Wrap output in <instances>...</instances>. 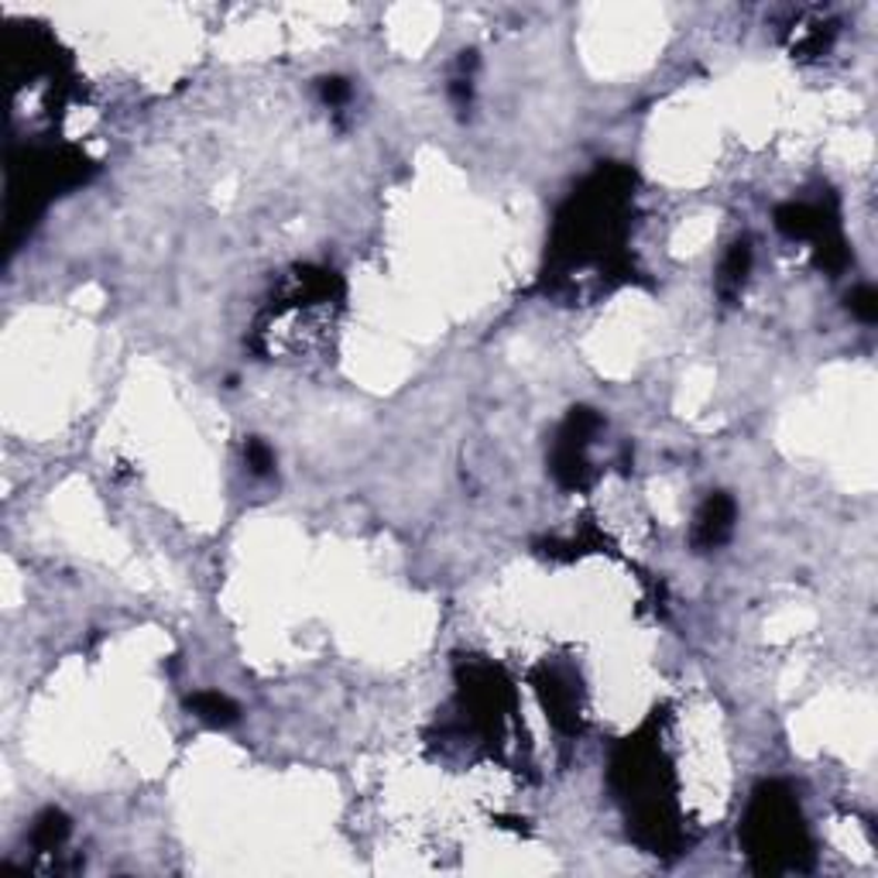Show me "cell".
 Masks as SVG:
<instances>
[{
	"label": "cell",
	"mask_w": 878,
	"mask_h": 878,
	"mask_svg": "<svg viewBox=\"0 0 878 878\" xmlns=\"http://www.w3.org/2000/svg\"><path fill=\"white\" fill-rule=\"evenodd\" d=\"M631 175L624 168H601L593 179L567 203L556 224L552 258L567 275L577 268L605 271L618 251L624 234V206H628ZM564 275V278H567Z\"/></svg>",
	"instance_id": "cell-1"
},
{
	"label": "cell",
	"mask_w": 878,
	"mask_h": 878,
	"mask_svg": "<svg viewBox=\"0 0 878 878\" xmlns=\"http://www.w3.org/2000/svg\"><path fill=\"white\" fill-rule=\"evenodd\" d=\"M742 837L752 868L762 875L799 871L810 865V840H806L799 806L779 783H765L755 789Z\"/></svg>",
	"instance_id": "cell-2"
},
{
	"label": "cell",
	"mask_w": 878,
	"mask_h": 878,
	"mask_svg": "<svg viewBox=\"0 0 878 878\" xmlns=\"http://www.w3.org/2000/svg\"><path fill=\"white\" fill-rule=\"evenodd\" d=\"M597 430H601V415L590 409H574L564 430H559L552 446V474L564 487H583L590 481L587 446Z\"/></svg>",
	"instance_id": "cell-3"
},
{
	"label": "cell",
	"mask_w": 878,
	"mask_h": 878,
	"mask_svg": "<svg viewBox=\"0 0 878 878\" xmlns=\"http://www.w3.org/2000/svg\"><path fill=\"white\" fill-rule=\"evenodd\" d=\"M734 533V502L727 495H711L704 505L696 512V521H693V546L700 552L707 549H717L731 539Z\"/></svg>",
	"instance_id": "cell-4"
},
{
	"label": "cell",
	"mask_w": 878,
	"mask_h": 878,
	"mask_svg": "<svg viewBox=\"0 0 878 878\" xmlns=\"http://www.w3.org/2000/svg\"><path fill=\"white\" fill-rule=\"evenodd\" d=\"M748 271H752V244L748 240H734L724 261H721V271H717V292L724 302H734L742 296L745 282H748Z\"/></svg>",
	"instance_id": "cell-5"
},
{
	"label": "cell",
	"mask_w": 878,
	"mask_h": 878,
	"mask_svg": "<svg viewBox=\"0 0 878 878\" xmlns=\"http://www.w3.org/2000/svg\"><path fill=\"white\" fill-rule=\"evenodd\" d=\"M776 227H779V234H786L793 240H806V237L820 240V234L827 227V217L810 203H783L776 209Z\"/></svg>",
	"instance_id": "cell-6"
},
{
	"label": "cell",
	"mask_w": 878,
	"mask_h": 878,
	"mask_svg": "<svg viewBox=\"0 0 878 878\" xmlns=\"http://www.w3.org/2000/svg\"><path fill=\"white\" fill-rule=\"evenodd\" d=\"M186 707H189L203 724H209V727H230V724H237V717H240V707L234 704L230 696H224V693H217V690H199V693H193V696L186 700Z\"/></svg>",
	"instance_id": "cell-7"
},
{
	"label": "cell",
	"mask_w": 878,
	"mask_h": 878,
	"mask_svg": "<svg viewBox=\"0 0 878 878\" xmlns=\"http://www.w3.org/2000/svg\"><path fill=\"white\" fill-rule=\"evenodd\" d=\"M69 830H73V824H69V817L62 810H45L39 820L31 824V848L42 851V855L59 851L65 845Z\"/></svg>",
	"instance_id": "cell-8"
},
{
	"label": "cell",
	"mask_w": 878,
	"mask_h": 878,
	"mask_svg": "<svg viewBox=\"0 0 878 878\" xmlns=\"http://www.w3.org/2000/svg\"><path fill=\"white\" fill-rule=\"evenodd\" d=\"M848 309L858 316L861 323H875L878 320V296L871 286H858L851 296H848Z\"/></svg>",
	"instance_id": "cell-9"
},
{
	"label": "cell",
	"mask_w": 878,
	"mask_h": 878,
	"mask_svg": "<svg viewBox=\"0 0 878 878\" xmlns=\"http://www.w3.org/2000/svg\"><path fill=\"white\" fill-rule=\"evenodd\" d=\"M244 461H248V467H251L255 477H265L275 467V453L268 450L265 440H248V446H244Z\"/></svg>",
	"instance_id": "cell-10"
},
{
	"label": "cell",
	"mask_w": 878,
	"mask_h": 878,
	"mask_svg": "<svg viewBox=\"0 0 878 878\" xmlns=\"http://www.w3.org/2000/svg\"><path fill=\"white\" fill-rule=\"evenodd\" d=\"M320 93H323V100L330 103V107H340V103L350 100V83L340 80V76H330V80H320Z\"/></svg>",
	"instance_id": "cell-11"
}]
</instances>
